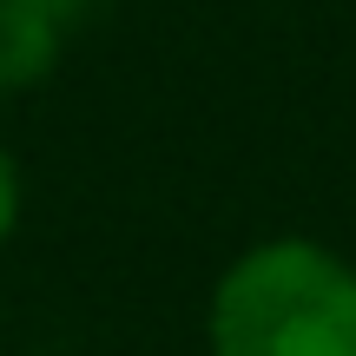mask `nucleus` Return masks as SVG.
Listing matches in <instances>:
<instances>
[{"instance_id":"nucleus-1","label":"nucleus","mask_w":356,"mask_h":356,"mask_svg":"<svg viewBox=\"0 0 356 356\" xmlns=\"http://www.w3.org/2000/svg\"><path fill=\"white\" fill-rule=\"evenodd\" d=\"M211 356H356V264L317 238L238 251L204 304Z\"/></svg>"},{"instance_id":"nucleus-2","label":"nucleus","mask_w":356,"mask_h":356,"mask_svg":"<svg viewBox=\"0 0 356 356\" xmlns=\"http://www.w3.org/2000/svg\"><path fill=\"white\" fill-rule=\"evenodd\" d=\"M92 0H0V92H26L53 79L66 33Z\"/></svg>"},{"instance_id":"nucleus-3","label":"nucleus","mask_w":356,"mask_h":356,"mask_svg":"<svg viewBox=\"0 0 356 356\" xmlns=\"http://www.w3.org/2000/svg\"><path fill=\"white\" fill-rule=\"evenodd\" d=\"M20 204H26V185H20V165H13V152L0 145V244L20 231Z\"/></svg>"}]
</instances>
